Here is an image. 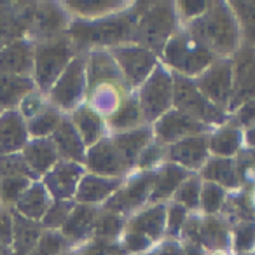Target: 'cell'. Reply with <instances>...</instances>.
Returning a JSON list of instances; mask_svg holds the SVG:
<instances>
[{"mask_svg":"<svg viewBox=\"0 0 255 255\" xmlns=\"http://www.w3.org/2000/svg\"><path fill=\"white\" fill-rule=\"evenodd\" d=\"M250 100H255V47L241 42L233 56V96L229 114Z\"/></svg>","mask_w":255,"mask_h":255,"instance_id":"12","label":"cell"},{"mask_svg":"<svg viewBox=\"0 0 255 255\" xmlns=\"http://www.w3.org/2000/svg\"><path fill=\"white\" fill-rule=\"evenodd\" d=\"M192 81L213 105L229 114L233 96V58H215L212 65Z\"/></svg>","mask_w":255,"mask_h":255,"instance_id":"11","label":"cell"},{"mask_svg":"<svg viewBox=\"0 0 255 255\" xmlns=\"http://www.w3.org/2000/svg\"><path fill=\"white\" fill-rule=\"evenodd\" d=\"M65 9L72 19H98L107 16L117 14L133 5V2H124V0H96V2H65Z\"/></svg>","mask_w":255,"mask_h":255,"instance_id":"32","label":"cell"},{"mask_svg":"<svg viewBox=\"0 0 255 255\" xmlns=\"http://www.w3.org/2000/svg\"><path fill=\"white\" fill-rule=\"evenodd\" d=\"M234 159H236L240 189H255V149L241 147Z\"/></svg>","mask_w":255,"mask_h":255,"instance_id":"43","label":"cell"},{"mask_svg":"<svg viewBox=\"0 0 255 255\" xmlns=\"http://www.w3.org/2000/svg\"><path fill=\"white\" fill-rule=\"evenodd\" d=\"M26 164L37 178H42L60 161L58 150L51 138H32L21 150Z\"/></svg>","mask_w":255,"mask_h":255,"instance_id":"27","label":"cell"},{"mask_svg":"<svg viewBox=\"0 0 255 255\" xmlns=\"http://www.w3.org/2000/svg\"><path fill=\"white\" fill-rule=\"evenodd\" d=\"M35 89L37 86L32 77L0 75V109L18 110L19 103Z\"/></svg>","mask_w":255,"mask_h":255,"instance_id":"34","label":"cell"},{"mask_svg":"<svg viewBox=\"0 0 255 255\" xmlns=\"http://www.w3.org/2000/svg\"><path fill=\"white\" fill-rule=\"evenodd\" d=\"M124 231L138 233L157 245L166 236V205L164 203L145 205L126 220Z\"/></svg>","mask_w":255,"mask_h":255,"instance_id":"18","label":"cell"},{"mask_svg":"<svg viewBox=\"0 0 255 255\" xmlns=\"http://www.w3.org/2000/svg\"><path fill=\"white\" fill-rule=\"evenodd\" d=\"M208 135H194L168 145L164 163H173L191 173H199L210 157Z\"/></svg>","mask_w":255,"mask_h":255,"instance_id":"16","label":"cell"},{"mask_svg":"<svg viewBox=\"0 0 255 255\" xmlns=\"http://www.w3.org/2000/svg\"><path fill=\"white\" fill-rule=\"evenodd\" d=\"M2 112H4V110H2V109H0V114H2Z\"/></svg>","mask_w":255,"mask_h":255,"instance_id":"58","label":"cell"},{"mask_svg":"<svg viewBox=\"0 0 255 255\" xmlns=\"http://www.w3.org/2000/svg\"><path fill=\"white\" fill-rule=\"evenodd\" d=\"M88 79H86V53H77L68 63L63 74L58 77L54 86L47 93L51 105L56 107L65 116L86 103Z\"/></svg>","mask_w":255,"mask_h":255,"instance_id":"8","label":"cell"},{"mask_svg":"<svg viewBox=\"0 0 255 255\" xmlns=\"http://www.w3.org/2000/svg\"><path fill=\"white\" fill-rule=\"evenodd\" d=\"M227 198V191L213 182L201 184V196H199V212L205 215H220L224 208V203Z\"/></svg>","mask_w":255,"mask_h":255,"instance_id":"39","label":"cell"},{"mask_svg":"<svg viewBox=\"0 0 255 255\" xmlns=\"http://www.w3.org/2000/svg\"><path fill=\"white\" fill-rule=\"evenodd\" d=\"M136 98L143 121L152 126L173 109V72L159 61L147 81L136 89Z\"/></svg>","mask_w":255,"mask_h":255,"instance_id":"7","label":"cell"},{"mask_svg":"<svg viewBox=\"0 0 255 255\" xmlns=\"http://www.w3.org/2000/svg\"><path fill=\"white\" fill-rule=\"evenodd\" d=\"M215 60L212 53L205 49L187 30L180 26L177 33L168 40L161 53L159 61L166 65L173 74L184 75L189 79H196L201 72L212 65Z\"/></svg>","mask_w":255,"mask_h":255,"instance_id":"5","label":"cell"},{"mask_svg":"<svg viewBox=\"0 0 255 255\" xmlns=\"http://www.w3.org/2000/svg\"><path fill=\"white\" fill-rule=\"evenodd\" d=\"M77 54L67 33L35 42L33 49V82L44 95L49 93L63 70Z\"/></svg>","mask_w":255,"mask_h":255,"instance_id":"4","label":"cell"},{"mask_svg":"<svg viewBox=\"0 0 255 255\" xmlns=\"http://www.w3.org/2000/svg\"><path fill=\"white\" fill-rule=\"evenodd\" d=\"M32 182L35 180H30V178L25 177L0 178V201L4 203V206H7V208H12L23 196V192L30 187Z\"/></svg>","mask_w":255,"mask_h":255,"instance_id":"41","label":"cell"},{"mask_svg":"<svg viewBox=\"0 0 255 255\" xmlns=\"http://www.w3.org/2000/svg\"><path fill=\"white\" fill-rule=\"evenodd\" d=\"M110 138H112L114 145L119 150L128 171H133L136 168V161H138L140 154L143 152V149L154 142L152 126L145 124V126L138 128V129H133V131L112 133Z\"/></svg>","mask_w":255,"mask_h":255,"instance_id":"23","label":"cell"},{"mask_svg":"<svg viewBox=\"0 0 255 255\" xmlns=\"http://www.w3.org/2000/svg\"><path fill=\"white\" fill-rule=\"evenodd\" d=\"M68 117H70L72 124L75 126L82 142H84L86 149L93 147L95 143H98L100 140L109 135L105 119L86 103L79 107V109H75L72 114H68Z\"/></svg>","mask_w":255,"mask_h":255,"instance_id":"25","label":"cell"},{"mask_svg":"<svg viewBox=\"0 0 255 255\" xmlns=\"http://www.w3.org/2000/svg\"><path fill=\"white\" fill-rule=\"evenodd\" d=\"M126 220L128 219H124L119 213L110 212V210H105L103 206H100L91 238L119 241L124 233V227H126Z\"/></svg>","mask_w":255,"mask_h":255,"instance_id":"36","label":"cell"},{"mask_svg":"<svg viewBox=\"0 0 255 255\" xmlns=\"http://www.w3.org/2000/svg\"><path fill=\"white\" fill-rule=\"evenodd\" d=\"M32 33H35L37 40H46L51 37L61 35L67 32L70 25V18L63 5L60 4H40L33 9V14L30 18Z\"/></svg>","mask_w":255,"mask_h":255,"instance_id":"19","label":"cell"},{"mask_svg":"<svg viewBox=\"0 0 255 255\" xmlns=\"http://www.w3.org/2000/svg\"><path fill=\"white\" fill-rule=\"evenodd\" d=\"M84 166L88 173L102 175V177H126L129 173L110 135L86 150Z\"/></svg>","mask_w":255,"mask_h":255,"instance_id":"15","label":"cell"},{"mask_svg":"<svg viewBox=\"0 0 255 255\" xmlns=\"http://www.w3.org/2000/svg\"><path fill=\"white\" fill-rule=\"evenodd\" d=\"M140 14V2H133L129 9L98 19H70L67 35L77 53L91 49H109L131 42Z\"/></svg>","mask_w":255,"mask_h":255,"instance_id":"1","label":"cell"},{"mask_svg":"<svg viewBox=\"0 0 255 255\" xmlns=\"http://www.w3.org/2000/svg\"><path fill=\"white\" fill-rule=\"evenodd\" d=\"M191 175V171H187L185 168L177 166L173 163H163L156 170L154 189L149 203H164L166 199H171L182 182L187 180Z\"/></svg>","mask_w":255,"mask_h":255,"instance_id":"29","label":"cell"},{"mask_svg":"<svg viewBox=\"0 0 255 255\" xmlns=\"http://www.w3.org/2000/svg\"><path fill=\"white\" fill-rule=\"evenodd\" d=\"M74 206H75L74 199H70V201H53V205L49 206L44 219L40 220L42 227L49 231H60L61 226L65 224V220L70 215V212L74 210Z\"/></svg>","mask_w":255,"mask_h":255,"instance_id":"45","label":"cell"},{"mask_svg":"<svg viewBox=\"0 0 255 255\" xmlns=\"http://www.w3.org/2000/svg\"><path fill=\"white\" fill-rule=\"evenodd\" d=\"M33 49L30 39H16L0 46V75H33Z\"/></svg>","mask_w":255,"mask_h":255,"instance_id":"17","label":"cell"},{"mask_svg":"<svg viewBox=\"0 0 255 255\" xmlns=\"http://www.w3.org/2000/svg\"><path fill=\"white\" fill-rule=\"evenodd\" d=\"M72 252L77 255H128L121 241L100 240V238H89L88 241L72 248Z\"/></svg>","mask_w":255,"mask_h":255,"instance_id":"40","label":"cell"},{"mask_svg":"<svg viewBox=\"0 0 255 255\" xmlns=\"http://www.w3.org/2000/svg\"><path fill=\"white\" fill-rule=\"evenodd\" d=\"M98 210L100 206L75 203L74 210L70 212L68 219L65 220V224L60 229V233L65 236V240L70 243V248L84 243V241H88L93 236Z\"/></svg>","mask_w":255,"mask_h":255,"instance_id":"22","label":"cell"},{"mask_svg":"<svg viewBox=\"0 0 255 255\" xmlns=\"http://www.w3.org/2000/svg\"><path fill=\"white\" fill-rule=\"evenodd\" d=\"M231 116H233V119L236 121V124L241 129H252V128H255V100L245 102Z\"/></svg>","mask_w":255,"mask_h":255,"instance_id":"51","label":"cell"},{"mask_svg":"<svg viewBox=\"0 0 255 255\" xmlns=\"http://www.w3.org/2000/svg\"><path fill=\"white\" fill-rule=\"evenodd\" d=\"M173 109L210 128H219L231 119V114L213 105L192 79L178 74H173Z\"/></svg>","mask_w":255,"mask_h":255,"instance_id":"6","label":"cell"},{"mask_svg":"<svg viewBox=\"0 0 255 255\" xmlns=\"http://www.w3.org/2000/svg\"><path fill=\"white\" fill-rule=\"evenodd\" d=\"M123 182L124 177H102V175L86 173L79 182L74 201L79 205L102 206L107 199L116 194Z\"/></svg>","mask_w":255,"mask_h":255,"instance_id":"20","label":"cell"},{"mask_svg":"<svg viewBox=\"0 0 255 255\" xmlns=\"http://www.w3.org/2000/svg\"><path fill=\"white\" fill-rule=\"evenodd\" d=\"M86 173L88 171H86L84 164L70 163V161H58L40 178V182L44 184V187L47 189V192L54 201H70V199H74L79 182Z\"/></svg>","mask_w":255,"mask_h":255,"instance_id":"14","label":"cell"},{"mask_svg":"<svg viewBox=\"0 0 255 255\" xmlns=\"http://www.w3.org/2000/svg\"><path fill=\"white\" fill-rule=\"evenodd\" d=\"M154 171H138L133 170L124 177V182L117 192L103 203V208L116 212L123 215L124 219H129L133 213L142 210L145 205H149L150 194L154 189Z\"/></svg>","mask_w":255,"mask_h":255,"instance_id":"9","label":"cell"},{"mask_svg":"<svg viewBox=\"0 0 255 255\" xmlns=\"http://www.w3.org/2000/svg\"><path fill=\"white\" fill-rule=\"evenodd\" d=\"M180 30L175 2H140V14L131 42L150 49L161 58L168 40Z\"/></svg>","mask_w":255,"mask_h":255,"instance_id":"3","label":"cell"},{"mask_svg":"<svg viewBox=\"0 0 255 255\" xmlns=\"http://www.w3.org/2000/svg\"><path fill=\"white\" fill-rule=\"evenodd\" d=\"M164 157H166V147L152 142L150 145H147L145 149H143L142 154H140L138 161H136L135 170H138V171H154L164 163Z\"/></svg>","mask_w":255,"mask_h":255,"instance_id":"46","label":"cell"},{"mask_svg":"<svg viewBox=\"0 0 255 255\" xmlns=\"http://www.w3.org/2000/svg\"><path fill=\"white\" fill-rule=\"evenodd\" d=\"M233 245L238 252L248 254L255 247V222H238L233 227Z\"/></svg>","mask_w":255,"mask_h":255,"instance_id":"48","label":"cell"},{"mask_svg":"<svg viewBox=\"0 0 255 255\" xmlns=\"http://www.w3.org/2000/svg\"><path fill=\"white\" fill-rule=\"evenodd\" d=\"M53 201L54 199L51 198V194L44 187L42 182L35 180L23 192V196L18 199V203L12 206V210L16 213H19V215H23L25 219L40 222L44 219V215H46V212L49 210V206L53 205Z\"/></svg>","mask_w":255,"mask_h":255,"instance_id":"28","label":"cell"},{"mask_svg":"<svg viewBox=\"0 0 255 255\" xmlns=\"http://www.w3.org/2000/svg\"><path fill=\"white\" fill-rule=\"evenodd\" d=\"M65 114L60 112L54 105H47L42 112H39L35 117L26 121V129H28L30 140L32 138H51L58 126L63 121Z\"/></svg>","mask_w":255,"mask_h":255,"instance_id":"35","label":"cell"},{"mask_svg":"<svg viewBox=\"0 0 255 255\" xmlns=\"http://www.w3.org/2000/svg\"><path fill=\"white\" fill-rule=\"evenodd\" d=\"M198 175L201 177V180L213 182V184L226 189L227 192L240 189V178H238L236 159L234 157L210 156Z\"/></svg>","mask_w":255,"mask_h":255,"instance_id":"30","label":"cell"},{"mask_svg":"<svg viewBox=\"0 0 255 255\" xmlns=\"http://www.w3.org/2000/svg\"><path fill=\"white\" fill-rule=\"evenodd\" d=\"M154 255H184V248H182L180 240L163 238V240L154 247Z\"/></svg>","mask_w":255,"mask_h":255,"instance_id":"53","label":"cell"},{"mask_svg":"<svg viewBox=\"0 0 255 255\" xmlns=\"http://www.w3.org/2000/svg\"><path fill=\"white\" fill-rule=\"evenodd\" d=\"M68 248H70V243L65 240L60 231L46 229L37 247L28 255H63Z\"/></svg>","mask_w":255,"mask_h":255,"instance_id":"42","label":"cell"},{"mask_svg":"<svg viewBox=\"0 0 255 255\" xmlns=\"http://www.w3.org/2000/svg\"><path fill=\"white\" fill-rule=\"evenodd\" d=\"M0 243L12 245V212L7 206L0 208Z\"/></svg>","mask_w":255,"mask_h":255,"instance_id":"52","label":"cell"},{"mask_svg":"<svg viewBox=\"0 0 255 255\" xmlns=\"http://www.w3.org/2000/svg\"><path fill=\"white\" fill-rule=\"evenodd\" d=\"M12 212V252L14 255H28L33 248L37 247L39 240L44 234V227L40 222H35V220L25 219L23 215L16 213L14 210L11 208Z\"/></svg>","mask_w":255,"mask_h":255,"instance_id":"31","label":"cell"},{"mask_svg":"<svg viewBox=\"0 0 255 255\" xmlns=\"http://www.w3.org/2000/svg\"><path fill=\"white\" fill-rule=\"evenodd\" d=\"M47 105H49L47 95H44L39 89H35V91H32L21 103H19L18 112L21 114L23 119L28 121V119H32V117H35L39 112H42Z\"/></svg>","mask_w":255,"mask_h":255,"instance_id":"49","label":"cell"},{"mask_svg":"<svg viewBox=\"0 0 255 255\" xmlns=\"http://www.w3.org/2000/svg\"><path fill=\"white\" fill-rule=\"evenodd\" d=\"M51 140H53L54 147H56L60 161H70V163L84 164L86 150L88 149H86L84 142L79 136L77 129H75V126L72 124L68 116L63 117L58 129L51 135Z\"/></svg>","mask_w":255,"mask_h":255,"instance_id":"24","label":"cell"},{"mask_svg":"<svg viewBox=\"0 0 255 255\" xmlns=\"http://www.w3.org/2000/svg\"><path fill=\"white\" fill-rule=\"evenodd\" d=\"M107 51L112 54L121 74H123L124 81H126V84L133 91H136L147 81V77L152 74L154 68L159 63V56L157 54H154L150 49L135 42L114 46L109 47Z\"/></svg>","mask_w":255,"mask_h":255,"instance_id":"10","label":"cell"},{"mask_svg":"<svg viewBox=\"0 0 255 255\" xmlns=\"http://www.w3.org/2000/svg\"><path fill=\"white\" fill-rule=\"evenodd\" d=\"M0 255H14V252H12L11 247H7V245H2L0 243Z\"/></svg>","mask_w":255,"mask_h":255,"instance_id":"56","label":"cell"},{"mask_svg":"<svg viewBox=\"0 0 255 255\" xmlns=\"http://www.w3.org/2000/svg\"><path fill=\"white\" fill-rule=\"evenodd\" d=\"M201 177L198 173H192L187 180L182 182V185L177 189L171 201L184 206L187 212H198L199 210V196H201Z\"/></svg>","mask_w":255,"mask_h":255,"instance_id":"38","label":"cell"},{"mask_svg":"<svg viewBox=\"0 0 255 255\" xmlns=\"http://www.w3.org/2000/svg\"><path fill=\"white\" fill-rule=\"evenodd\" d=\"M243 147V129L231 119L226 124L215 128L208 135V149L210 156L217 157H236Z\"/></svg>","mask_w":255,"mask_h":255,"instance_id":"26","label":"cell"},{"mask_svg":"<svg viewBox=\"0 0 255 255\" xmlns=\"http://www.w3.org/2000/svg\"><path fill=\"white\" fill-rule=\"evenodd\" d=\"M175 4H177V14L180 19V25H184V23L199 18L208 9L210 2H206V0H182V2H175Z\"/></svg>","mask_w":255,"mask_h":255,"instance_id":"50","label":"cell"},{"mask_svg":"<svg viewBox=\"0 0 255 255\" xmlns=\"http://www.w3.org/2000/svg\"><path fill=\"white\" fill-rule=\"evenodd\" d=\"M70 255H77V254H74V252H72V254H70Z\"/></svg>","mask_w":255,"mask_h":255,"instance_id":"57","label":"cell"},{"mask_svg":"<svg viewBox=\"0 0 255 255\" xmlns=\"http://www.w3.org/2000/svg\"><path fill=\"white\" fill-rule=\"evenodd\" d=\"M7 177H25L30 178V180H39L28 168V164H26L21 152L9 154V156H0V178H7Z\"/></svg>","mask_w":255,"mask_h":255,"instance_id":"44","label":"cell"},{"mask_svg":"<svg viewBox=\"0 0 255 255\" xmlns=\"http://www.w3.org/2000/svg\"><path fill=\"white\" fill-rule=\"evenodd\" d=\"M30 142L26 121L18 110H4L0 114V156L18 154Z\"/></svg>","mask_w":255,"mask_h":255,"instance_id":"21","label":"cell"},{"mask_svg":"<svg viewBox=\"0 0 255 255\" xmlns=\"http://www.w3.org/2000/svg\"><path fill=\"white\" fill-rule=\"evenodd\" d=\"M215 58H233L241 46V32L229 2H210L199 18L180 25Z\"/></svg>","mask_w":255,"mask_h":255,"instance_id":"2","label":"cell"},{"mask_svg":"<svg viewBox=\"0 0 255 255\" xmlns=\"http://www.w3.org/2000/svg\"><path fill=\"white\" fill-rule=\"evenodd\" d=\"M243 147L245 149H255V128L243 129Z\"/></svg>","mask_w":255,"mask_h":255,"instance_id":"55","label":"cell"},{"mask_svg":"<svg viewBox=\"0 0 255 255\" xmlns=\"http://www.w3.org/2000/svg\"><path fill=\"white\" fill-rule=\"evenodd\" d=\"M229 5L240 25L241 42L255 47V2L233 0L229 2Z\"/></svg>","mask_w":255,"mask_h":255,"instance_id":"37","label":"cell"},{"mask_svg":"<svg viewBox=\"0 0 255 255\" xmlns=\"http://www.w3.org/2000/svg\"><path fill=\"white\" fill-rule=\"evenodd\" d=\"M187 210L178 203L170 201L166 205V236L171 240H180L182 226L187 219Z\"/></svg>","mask_w":255,"mask_h":255,"instance_id":"47","label":"cell"},{"mask_svg":"<svg viewBox=\"0 0 255 255\" xmlns=\"http://www.w3.org/2000/svg\"><path fill=\"white\" fill-rule=\"evenodd\" d=\"M109 135L112 133H126L138 129V128L145 126V121L142 117V110L138 105V98H136V91L131 96H128L123 102V105L105 121Z\"/></svg>","mask_w":255,"mask_h":255,"instance_id":"33","label":"cell"},{"mask_svg":"<svg viewBox=\"0 0 255 255\" xmlns=\"http://www.w3.org/2000/svg\"><path fill=\"white\" fill-rule=\"evenodd\" d=\"M182 248H184V255H206L208 252L198 243H189V241H184L182 243Z\"/></svg>","mask_w":255,"mask_h":255,"instance_id":"54","label":"cell"},{"mask_svg":"<svg viewBox=\"0 0 255 255\" xmlns=\"http://www.w3.org/2000/svg\"><path fill=\"white\" fill-rule=\"evenodd\" d=\"M213 129L215 128H210L199 121L191 119L185 114L178 112L177 109H171L170 112H166L152 124L154 142L163 147H168L194 135H208Z\"/></svg>","mask_w":255,"mask_h":255,"instance_id":"13","label":"cell"}]
</instances>
